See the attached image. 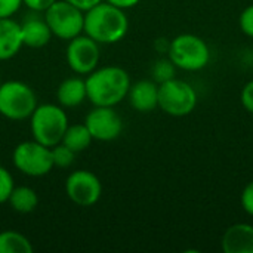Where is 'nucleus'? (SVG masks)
Instances as JSON below:
<instances>
[{"mask_svg":"<svg viewBox=\"0 0 253 253\" xmlns=\"http://www.w3.org/2000/svg\"><path fill=\"white\" fill-rule=\"evenodd\" d=\"M87 99L95 107H116L127 98L130 77L126 70L116 65L95 68L84 79Z\"/></svg>","mask_w":253,"mask_h":253,"instance_id":"nucleus-1","label":"nucleus"},{"mask_svg":"<svg viewBox=\"0 0 253 253\" xmlns=\"http://www.w3.org/2000/svg\"><path fill=\"white\" fill-rule=\"evenodd\" d=\"M129 30V19L123 9L102 0L84 12L83 33L99 44L120 42Z\"/></svg>","mask_w":253,"mask_h":253,"instance_id":"nucleus-2","label":"nucleus"},{"mask_svg":"<svg viewBox=\"0 0 253 253\" xmlns=\"http://www.w3.org/2000/svg\"><path fill=\"white\" fill-rule=\"evenodd\" d=\"M68 125L70 123L65 111L61 105L55 104L37 105L30 116V129L33 139L50 148L62 141Z\"/></svg>","mask_w":253,"mask_h":253,"instance_id":"nucleus-3","label":"nucleus"},{"mask_svg":"<svg viewBox=\"0 0 253 253\" xmlns=\"http://www.w3.org/2000/svg\"><path fill=\"white\" fill-rule=\"evenodd\" d=\"M168 58L176 68L184 71H200L208 67L211 61V50L208 43L196 34H179L170 40Z\"/></svg>","mask_w":253,"mask_h":253,"instance_id":"nucleus-4","label":"nucleus"},{"mask_svg":"<svg viewBox=\"0 0 253 253\" xmlns=\"http://www.w3.org/2000/svg\"><path fill=\"white\" fill-rule=\"evenodd\" d=\"M37 107L34 90L24 82L9 80L0 84V114L9 120L28 119Z\"/></svg>","mask_w":253,"mask_h":253,"instance_id":"nucleus-5","label":"nucleus"},{"mask_svg":"<svg viewBox=\"0 0 253 253\" xmlns=\"http://www.w3.org/2000/svg\"><path fill=\"white\" fill-rule=\"evenodd\" d=\"M197 105L196 89L181 80L170 79L159 84V108L172 117H185L194 111Z\"/></svg>","mask_w":253,"mask_h":253,"instance_id":"nucleus-6","label":"nucleus"},{"mask_svg":"<svg viewBox=\"0 0 253 253\" xmlns=\"http://www.w3.org/2000/svg\"><path fill=\"white\" fill-rule=\"evenodd\" d=\"M12 160L15 168L33 178L44 176L53 169L52 150L37 141H24L13 150Z\"/></svg>","mask_w":253,"mask_h":253,"instance_id":"nucleus-7","label":"nucleus"},{"mask_svg":"<svg viewBox=\"0 0 253 253\" xmlns=\"http://www.w3.org/2000/svg\"><path fill=\"white\" fill-rule=\"evenodd\" d=\"M44 19L52 36L62 40H71L83 33L84 12L65 0H56L44 12Z\"/></svg>","mask_w":253,"mask_h":253,"instance_id":"nucleus-8","label":"nucleus"},{"mask_svg":"<svg viewBox=\"0 0 253 253\" xmlns=\"http://www.w3.org/2000/svg\"><path fill=\"white\" fill-rule=\"evenodd\" d=\"M99 43L86 34H80L68 40L65 58L68 67L80 76H87L99 64Z\"/></svg>","mask_w":253,"mask_h":253,"instance_id":"nucleus-9","label":"nucleus"},{"mask_svg":"<svg viewBox=\"0 0 253 253\" xmlns=\"http://www.w3.org/2000/svg\"><path fill=\"white\" fill-rule=\"evenodd\" d=\"M65 193L77 206L89 208L101 199L102 185L99 178L90 170H74L65 181Z\"/></svg>","mask_w":253,"mask_h":253,"instance_id":"nucleus-10","label":"nucleus"},{"mask_svg":"<svg viewBox=\"0 0 253 253\" xmlns=\"http://www.w3.org/2000/svg\"><path fill=\"white\" fill-rule=\"evenodd\" d=\"M84 125L92 138L102 142L117 139L123 130V120L114 107H95L86 116Z\"/></svg>","mask_w":253,"mask_h":253,"instance_id":"nucleus-11","label":"nucleus"},{"mask_svg":"<svg viewBox=\"0 0 253 253\" xmlns=\"http://www.w3.org/2000/svg\"><path fill=\"white\" fill-rule=\"evenodd\" d=\"M224 253H253V225L239 222L228 227L222 236Z\"/></svg>","mask_w":253,"mask_h":253,"instance_id":"nucleus-12","label":"nucleus"},{"mask_svg":"<svg viewBox=\"0 0 253 253\" xmlns=\"http://www.w3.org/2000/svg\"><path fill=\"white\" fill-rule=\"evenodd\" d=\"M127 98L133 110L150 113L159 107V84L154 80H139L130 84Z\"/></svg>","mask_w":253,"mask_h":253,"instance_id":"nucleus-13","label":"nucleus"},{"mask_svg":"<svg viewBox=\"0 0 253 253\" xmlns=\"http://www.w3.org/2000/svg\"><path fill=\"white\" fill-rule=\"evenodd\" d=\"M22 43L28 47H43L50 42L52 31L44 18L36 15H28L21 22Z\"/></svg>","mask_w":253,"mask_h":253,"instance_id":"nucleus-14","label":"nucleus"},{"mask_svg":"<svg viewBox=\"0 0 253 253\" xmlns=\"http://www.w3.org/2000/svg\"><path fill=\"white\" fill-rule=\"evenodd\" d=\"M22 46L21 24L12 18H0V61L13 58Z\"/></svg>","mask_w":253,"mask_h":253,"instance_id":"nucleus-15","label":"nucleus"},{"mask_svg":"<svg viewBox=\"0 0 253 253\" xmlns=\"http://www.w3.org/2000/svg\"><path fill=\"white\" fill-rule=\"evenodd\" d=\"M56 98L61 107L65 108H74L79 107L84 99H87L86 95V83L80 77H70L65 79L56 90Z\"/></svg>","mask_w":253,"mask_h":253,"instance_id":"nucleus-16","label":"nucleus"},{"mask_svg":"<svg viewBox=\"0 0 253 253\" xmlns=\"http://www.w3.org/2000/svg\"><path fill=\"white\" fill-rule=\"evenodd\" d=\"M92 141H93V138H92L89 129L86 127V125L76 123V125H68L61 142L64 145H67L70 150H73L74 153H80V151H84L86 148H89Z\"/></svg>","mask_w":253,"mask_h":253,"instance_id":"nucleus-17","label":"nucleus"},{"mask_svg":"<svg viewBox=\"0 0 253 253\" xmlns=\"http://www.w3.org/2000/svg\"><path fill=\"white\" fill-rule=\"evenodd\" d=\"M7 203L18 213H30L37 208L39 197L30 187H13Z\"/></svg>","mask_w":253,"mask_h":253,"instance_id":"nucleus-18","label":"nucleus"},{"mask_svg":"<svg viewBox=\"0 0 253 253\" xmlns=\"http://www.w3.org/2000/svg\"><path fill=\"white\" fill-rule=\"evenodd\" d=\"M31 242L18 231H1L0 233V253H31Z\"/></svg>","mask_w":253,"mask_h":253,"instance_id":"nucleus-19","label":"nucleus"},{"mask_svg":"<svg viewBox=\"0 0 253 253\" xmlns=\"http://www.w3.org/2000/svg\"><path fill=\"white\" fill-rule=\"evenodd\" d=\"M176 73V67L175 64L169 59V58H160L154 62L153 68H151V74H153V80L160 84L165 83L170 79L175 77Z\"/></svg>","mask_w":253,"mask_h":253,"instance_id":"nucleus-20","label":"nucleus"},{"mask_svg":"<svg viewBox=\"0 0 253 253\" xmlns=\"http://www.w3.org/2000/svg\"><path fill=\"white\" fill-rule=\"evenodd\" d=\"M50 150H52L53 168H62L64 169V168H68V166L73 165L76 153L73 150H70L67 145H64L62 142H59L55 147H52Z\"/></svg>","mask_w":253,"mask_h":253,"instance_id":"nucleus-21","label":"nucleus"},{"mask_svg":"<svg viewBox=\"0 0 253 253\" xmlns=\"http://www.w3.org/2000/svg\"><path fill=\"white\" fill-rule=\"evenodd\" d=\"M15 184H13V178L10 175V172L0 166V205L6 203L9 200V196L13 190Z\"/></svg>","mask_w":253,"mask_h":253,"instance_id":"nucleus-22","label":"nucleus"},{"mask_svg":"<svg viewBox=\"0 0 253 253\" xmlns=\"http://www.w3.org/2000/svg\"><path fill=\"white\" fill-rule=\"evenodd\" d=\"M239 27L243 34L253 39V4H249L243 9V12L239 16Z\"/></svg>","mask_w":253,"mask_h":253,"instance_id":"nucleus-23","label":"nucleus"},{"mask_svg":"<svg viewBox=\"0 0 253 253\" xmlns=\"http://www.w3.org/2000/svg\"><path fill=\"white\" fill-rule=\"evenodd\" d=\"M240 203H242V208L243 211L253 216V181H251L242 191V196H240Z\"/></svg>","mask_w":253,"mask_h":253,"instance_id":"nucleus-24","label":"nucleus"},{"mask_svg":"<svg viewBox=\"0 0 253 253\" xmlns=\"http://www.w3.org/2000/svg\"><path fill=\"white\" fill-rule=\"evenodd\" d=\"M21 6L22 0H0V18H12Z\"/></svg>","mask_w":253,"mask_h":253,"instance_id":"nucleus-25","label":"nucleus"},{"mask_svg":"<svg viewBox=\"0 0 253 253\" xmlns=\"http://www.w3.org/2000/svg\"><path fill=\"white\" fill-rule=\"evenodd\" d=\"M240 99H242V105L253 114V80L248 82L242 90V95H240Z\"/></svg>","mask_w":253,"mask_h":253,"instance_id":"nucleus-26","label":"nucleus"},{"mask_svg":"<svg viewBox=\"0 0 253 253\" xmlns=\"http://www.w3.org/2000/svg\"><path fill=\"white\" fill-rule=\"evenodd\" d=\"M56 0H22V4H25L33 12H46Z\"/></svg>","mask_w":253,"mask_h":253,"instance_id":"nucleus-27","label":"nucleus"},{"mask_svg":"<svg viewBox=\"0 0 253 253\" xmlns=\"http://www.w3.org/2000/svg\"><path fill=\"white\" fill-rule=\"evenodd\" d=\"M65 1H68V3H71V4H74L76 7L82 9L83 12H86V10H89L90 7H93L95 4L101 3L102 0H65Z\"/></svg>","mask_w":253,"mask_h":253,"instance_id":"nucleus-28","label":"nucleus"},{"mask_svg":"<svg viewBox=\"0 0 253 253\" xmlns=\"http://www.w3.org/2000/svg\"><path fill=\"white\" fill-rule=\"evenodd\" d=\"M105 1H108L110 4H113L116 7H120V9L126 10V9H130L133 6H136L141 0H105Z\"/></svg>","mask_w":253,"mask_h":253,"instance_id":"nucleus-29","label":"nucleus"},{"mask_svg":"<svg viewBox=\"0 0 253 253\" xmlns=\"http://www.w3.org/2000/svg\"><path fill=\"white\" fill-rule=\"evenodd\" d=\"M0 84H1V80H0Z\"/></svg>","mask_w":253,"mask_h":253,"instance_id":"nucleus-30","label":"nucleus"}]
</instances>
